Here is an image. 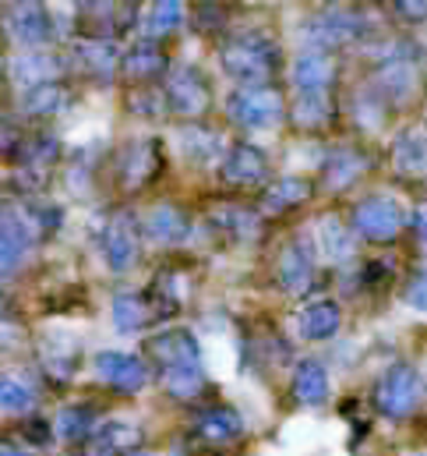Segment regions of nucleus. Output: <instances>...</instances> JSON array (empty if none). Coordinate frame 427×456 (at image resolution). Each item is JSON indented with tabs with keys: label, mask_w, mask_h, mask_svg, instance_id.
<instances>
[{
	"label": "nucleus",
	"mask_w": 427,
	"mask_h": 456,
	"mask_svg": "<svg viewBox=\"0 0 427 456\" xmlns=\"http://www.w3.org/2000/svg\"><path fill=\"white\" fill-rule=\"evenodd\" d=\"M64 224V213L50 202H25L0 209V280H11L32 244L46 240Z\"/></svg>",
	"instance_id": "f257e3e1"
},
{
	"label": "nucleus",
	"mask_w": 427,
	"mask_h": 456,
	"mask_svg": "<svg viewBox=\"0 0 427 456\" xmlns=\"http://www.w3.org/2000/svg\"><path fill=\"white\" fill-rule=\"evenodd\" d=\"M222 71L244 89H262L279 71V50L265 36H233L219 50Z\"/></svg>",
	"instance_id": "f03ea898"
},
{
	"label": "nucleus",
	"mask_w": 427,
	"mask_h": 456,
	"mask_svg": "<svg viewBox=\"0 0 427 456\" xmlns=\"http://www.w3.org/2000/svg\"><path fill=\"white\" fill-rule=\"evenodd\" d=\"M163 100H166V110H173L177 117H202L213 103V89L198 68L177 64L166 71Z\"/></svg>",
	"instance_id": "7ed1b4c3"
},
{
	"label": "nucleus",
	"mask_w": 427,
	"mask_h": 456,
	"mask_svg": "<svg viewBox=\"0 0 427 456\" xmlns=\"http://www.w3.org/2000/svg\"><path fill=\"white\" fill-rule=\"evenodd\" d=\"M226 110H230V117H233L240 127L265 131V127L283 124L286 103H283V96H279L276 89L262 86V89H237V93L226 100Z\"/></svg>",
	"instance_id": "20e7f679"
},
{
	"label": "nucleus",
	"mask_w": 427,
	"mask_h": 456,
	"mask_svg": "<svg viewBox=\"0 0 427 456\" xmlns=\"http://www.w3.org/2000/svg\"><path fill=\"white\" fill-rule=\"evenodd\" d=\"M14 163H18V184L25 191H36L50 181L53 167L60 163V142L53 134H32L21 142Z\"/></svg>",
	"instance_id": "39448f33"
},
{
	"label": "nucleus",
	"mask_w": 427,
	"mask_h": 456,
	"mask_svg": "<svg viewBox=\"0 0 427 456\" xmlns=\"http://www.w3.org/2000/svg\"><path fill=\"white\" fill-rule=\"evenodd\" d=\"M138 233L141 227L127 209L107 216V224L100 227V248H103V258L113 273H127L138 262Z\"/></svg>",
	"instance_id": "423d86ee"
},
{
	"label": "nucleus",
	"mask_w": 427,
	"mask_h": 456,
	"mask_svg": "<svg viewBox=\"0 0 427 456\" xmlns=\"http://www.w3.org/2000/svg\"><path fill=\"white\" fill-rule=\"evenodd\" d=\"M0 25L25 50H39L53 39V18L43 4H11V7H4Z\"/></svg>",
	"instance_id": "0eeeda50"
},
{
	"label": "nucleus",
	"mask_w": 427,
	"mask_h": 456,
	"mask_svg": "<svg viewBox=\"0 0 427 456\" xmlns=\"http://www.w3.org/2000/svg\"><path fill=\"white\" fill-rule=\"evenodd\" d=\"M417 400H421V379H417V371L410 364H396V368H389L382 375L378 393H375V403H378L382 414L403 418V414H410L417 407Z\"/></svg>",
	"instance_id": "6e6552de"
},
{
	"label": "nucleus",
	"mask_w": 427,
	"mask_h": 456,
	"mask_svg": "<svg viewBox=\"0 0 427 456\" xmlns=\"http://www.w3.org/2000/svg\"><path fill=\"white\" fill-rule=\"evenodd\" d=\"M222 181L233 188H258L269 181V156L251 142H237L222 156Z\"/></svg>",
	"instance_id": "1a4fd4ad"
},
{
	"label": "nucleus",
	"mask_w": 427,
	"mask_h": 456,
	"mask_svg": "<svg viewBox=\"0 0 427 456\" xmlns=\"http://www.w3.org/2000/svg\"><path fill=\"white\" fill-rule=\"evenodd\" d=\"M353 224L367 240H392L407 224V213H403V206L396 199L378 195V199H367V202L357 206Z\"/></svg>",
	"instance_id": "9d476101"
},
{
	"label": "nucleus",
	"mask_w": 427,
	"mask_h": 456,
	"mask_svg": "<svg viewBox=\"0 0 427 456\" xmlns=\"http://www.w3.org/2000/svg\"><path fill=\"white\" fill-rule=\"evenodd\" d=\"M96 375L117 393H138L145 389V382L152 379L149 364L134 354H120V350H103L96 354Z\"/></svg>",
	"instance_id": "9b49d317"
},
{
	"label": "nucleus",
	"mask_w": 427,
	"mask_h": 456,
	"mask_svg": "<svg viewBox=\"0 0 427 456\" xmlns=\"http://www.w3.org/2000/svg\"><path fill=\"white\" fill-rule=\"evenodd\" d=\"M138 18V7L131 4H82L78 21H82V39H113L120 36L131 21Z\"/></svg>",
	"instance_id": "f8f14e48"
},
{
	"label": "nucleus",
	"mask_w": 427,
	"mask_h": 456,
	"mask_svg": "<svg viewBox=\"0 0 427 456\" xmlns=\"http://www.w3.org/2000/svg\"><path fill=\"white\" fill-rule=\"evenodd\" d=\"M117 170H120V181H124V188H145V184H152L156 181V174L163 170V152H159V142H145V138H138V142H131L124 152H120V163H117Z\"/></svg>",
	"instance_id": "ddd939ff"
},
{
	"label": "nucleus",
	"mask_w": 427,
	"mask_h": 456,
	"mask_svg": "<svg viewBox=\"0 0 427 456\" xmlns=\"http://www.w3.org/2000/svg\"><path fill=\"white\" fill-rule=\"evenodd\" d=\"M276 273H279V287H283L286 294L301 297V294H308L311 283H315V255L308 251L304 240H294V244L283 248Z\"/></svg>",
	"instance_id": "4468645a"
},
{
	"label": "nucleus",
	"mask_w": 427,
	"mask_h": 456,
	"mask_svg": "<svg viewBox=\"0 0 427 456\" xmlns=\"http://www.w3.org/2000/svg\"><path fill=\"white\" fill-rule=\"evenodd\" d=\"M145 350L166 368H184V364H198L202 361V346L198 340L188 333V330H166V333H156L152 340L145 343Z\"/></svg>",
	"instance_id": "2eb2a0df"
},
{
	"label": "nucleus",
	"mask_w": 427,
	"mask_h": 456,
	"mask_svg": "<svg viewBox=\"0 0 427 456\" xmlns=\"http://www.w3.org/2000/svg\"><path fill=\"white\" fill-rule=\"evenodd\" d=\"M71 61L89 78H96V82H109L117 75V68H120V53H117V46L107 43V39H82L78 36V43L71 50Z\"/></svg>",
	"instance_id": "dca6fc26"
},
{
	"label": "nucleus",
	"mask_w": 427,
	"mask_h": 456,
	"mask_svg": "<svg viewBox=\"0 0 427 456\" xmlns=\"http://www.w3.org/2000/svg\"><path fill=\"white\" fill-rule=\"evenodd\" d=\"M195 436L202 443H215V446H226V443H237L244 436V418L233 411V407H209V411H198L195 414Z\"/></svg>",
	"instance_id": "f3484780"
},
{
	"label": "nucleus",
	"mask_w": 427,
	"mask_h": 456,
	"mask_svg": "<svg viewBox=\"0 0 427 456\" xmlns=\"http://www.w3.org/2000/svg\"><path fill=\"white\" fill-rule=\"evenodd\" d=\"M364 32V21H360V14H353V11H325L318 14L315 21H311V43H315V50L318 46H339V43H353L357 36Z\"/></svg>",
	"instance_id": "a211bd4d"
},
{
	"label": "nucleus",
	"mask_w": 427,
	"mask_h": 456,
	"mask_svg": "<svg viewBox=\"0 0 427 456\" xmlns=\"http://www.w3.org/2000/svg\"><path fill=\"white\" fill-rule=\"evenodd\" d=\"M141 443V432L134 425H124V421H109L103 428L93 432V439L85 443V456H134Z\"/></svg>",
	"instance_id": "6ab92c4d"
},
{
	"label": "nucleus",
	"mask_w": 427,
	"mask_h": 456,
	"mask_svg": "<svg viewBox=\"0 0 427 456\" xmlns=\"http://www.w3.org/2000/svg\"><path fill=\"white\" fill-rule=\"evenodd\" d=\"M166 68H170V61H166V53H163V46L152 43V39H138V43L120 57V71H124L127 78H134V82L159 78Z\"/></svg>",
	"instance_id": "aec40b11"
},
{
	"label": "nucleus",
	"mask_w": 427,
	"mask_h": 456,
	"mask_svg": "<svg viewBox=\"0 0 427 456\" xmlns=\"http://www.w3.org/2000/svg\"><path fill=\"white\" fill-rule=\"evenodd\" d=\"M57 71H60V61L43 50H21L18 57H11V78L18 86H25V93L36 86H50L57 78Z\"/></svg>",
	"instance_id": "412c9836"
},
{
	"label": "nucleus",
	"mask_w": 427,
	"mask_h": 456,
	"mask_svg": "<svg viewBox=\"0 0 427 456\" xmlns=\"http://www.w3.org/2000/svg\"><path fill=\"white\" fill-rule=\"evenodd\" d=\"M141 230H145L152 240H159V244H181V240H188V233H191V216H188L181 206H156V209L141 220Z\"/></svg>",
	"instance_id": "4be33fe9"
},
{
	"label": "nucleus",
	"mask_w": 427,
	"mask_h": 456,
	"mask_svg": "<svg viewBox=\"0 0 427 456\" xmlns=\"http://www.w3.org/2000/svg\"><path fill=\"white\" fill-rule=\"evenodd\" d=\"M152 319H156V312H152V305H149V294L141 297V294H134V290H124V294L113 297V330H117V333L131 337V333L145 330Z\"/></svg>",
	"instance_id": "5701e85b"
},
{
	"label": "nucleus",
	"mask_w": 427,
	"mask_h": 456,
	"mask_svg": "<svg viewBox=\"0 0 427 456\" xmlns=\"http://www.w3.org/2000/svg\"><path fill=\"white\" fill-rule=\"evenodd\" d=\"M332 61L321 53V50H304L297 61H294V86L301 93H325L328 82H332Z\"/></svg>",
	"instance_id": "b1692460"
},
{
	"label": "nucleus",
	"mask_w": 427,
	"mask_h": 456,
	"mask_svg": "<svg viewBox=\"0 0 427 456\" xmlns=\"http://www.w3.org/2000/svg\"><path fill=\"white\" fill-rule=\"evenodd\" d=\"M100 425V411L93 403H71L57 414V436L64 443H89Z\"/></svg>",
	"instance_id": "393cba45"
},
{
	"label": "nucleus",
	"mask_w": 427,
	"mask_h": 456,
	"mask_svg": "<svg viewBox=\"0 0 427 456\" xmlns=\"http://www.w3.org/2000/svg\"><path fill=\"white\" fill-rule=\"evenodd\" d=\"M39 357H43V368H46V371H50L57 382L71 379V375H75V368H78V361H82L78 343L64 340V337H50V340H43Z\"/></svg>",
	"instance_id": "a878e982"
},
{
	"label": "nucleus",
	"mask_w": 427,
	"mask_h": 456,
	"mask_svg": "<svg viewBox=\"0 0 427 456\" xmlns=\"http://www.w3.org/2000/svg\"><path fill=\"white\" fill-rule=\"evenodd\" d=\"M294 396L304 403V407H318L328 396V375L318 361H301L297 371H294Z\"/></svg>",
	"instance_id": "bb28decb"
},
{
	"label": "nucleus",
	"mask_w": 427,
	"mask_h": 456,
	"mask_svg": "<svg viewBox=\"0 0 427 456\" xmlns=\"http://www.w3.org/2000/svg\"><path fill=\"white\" fill-rule=\"evenodd\" d=\"M308 199H311V184H308V181H301V177H283V181H272V184L265 188L262 206H265V213H286V209H294V206H301V202H308Z\"/></svg>",
	"instance_id": "cd10ccee"
},
{
	"label": "nucleus",
	"mask_w": 427,
	"mask_h": 456,
	"mask_svg": "<svg viewBox=\"0 0 427 456\" xmlns=\"http://www.w3.org/2000/svg\"><path fill=\"white\" fill-rule=\"evenodd\" d=\"M181 152L191 159V163H209L222 152V134L205 127V124H188L181 131Z\"/></svg>",
	"instance_id": "c85d7f7f"
},
{
	"label": "nucleus",
	"mask_w": 427,
	"mask_h": 456,
	"mask_svg": "<svg viewBox=\"0 0 427 456\" xmlns=\"http://www.w3.org/2000/svg\"><path fill=\"white\" fill-rule=\"evenodd\" d=\"M396 167L403 174H427V131L410 127L396 138Z\"/></svg>",
	"instance_id": "c756f323"
},
{
	"label": "nucleus",
	"mask_w": 427,
	"mask_h": 456,
	"mask_svg": "<svg viewBox=\"0 0 427 456\" xmlns=\"http://www.w3.org/2000/svg\"><path fill=\"white\" fill-rule=\"evenodd\" d=\"M68 103H71L68 89H64V86H57V82H50V86H36V89H28V93L21 96V114L53 117V114H60Z\"/></svg>",
	"instance_id": "7c9ffc66"
},
{
	"label": "nucleus",
	"mask_w": 427,
	"mask_h": 456,
	"mask_svg": "<svg viewBox=\"0 0 427 456\" xmlns=\"http://www.w3.org/2000/svg\"><path fill=\"white\" fill-rule=\"evenodd\" d=\"M339 330V308L332 301H315L301 312V333L308 340H328Z\"/></svg>",
	"instance_id": "2f4dec72"
},
{
	"label": "nucleus",
	"mask_w": 427,
	"mask_h": 456,
	"mask_svg": "<svg viewBox=\"0 0 427 456\" xmlns=\"http://www.w3.org/2000/svg\"><path fill=\"white\" fill-rule=\"evenodd\" d=\"M163 386L170 396L177 400H195L205 389V368L202 364H184V368H166L163 371Z\"/></svg>",
	"instance_id": "473e14b6"
},
{
	"label": "nucleus",
	"mask_w": 427,
	"mask_h": 456,
	"mask_svg": "<svg viewBox=\"0 0 427 456\" xmlns=\"http://www.w3.org/2000/svg\"><path fill=\"white\" fill-rule=\"evenodd\" d=\"M181 21H184V4H177V0H159V4H152L149 14H145V36L156 43L159 36H170Z\"/></svg>",
	"instance_id": "72a5a7b5"
},
{
	"label": "nucleus",
	"mask_w": 427,
	"mask_h": 456,
	"mask_svg": "<svg viewBox=\"0 0 427 456\" xmlns=\"http://www.w3.org/2000/svg\"><path fill=\"white\" fill-rule=\"evenodd\" d=\"M367 159L360 152H332V159L325 163V181L328 188H350L360 174H364Z\"/></svg>",
	"instance_id": "f704fd0d"
},
{
	"label": "nucleus",
	"mask_w": 427,
	"mask_h": 456,
	"mask_svg": "<svg viewBox=\"0 0 427 456\" xmlns=\"http://www.w3.org/2000/svg\"><path fill=\"white\" fill-rule=\"evenodd\" d=\"M328 114H332V107H328V96H325V93H301L297 103H294V120H297L301 127L325 124Z\"/></svg>",
	"instance_id": "c9c22d12"
},
{
	"label": "nucleus",
	"mask_w": 427,
	"mask_h": 456,
	"mask_svg": "<svg viewBox=\"0 0 427 456\" xmlns=\"http://www.w3.org/2000/svg\"><path fill=\"white\" fill-rule=\"evenodd\" d=\"M0 407L7 414H25L36 407V393L21 379H0Z\"/></svg>",
	"instance_id": "e433bc0d"
},
{
	"label": "nucleus",
	"mask_w": 427,
	"mask_h": 456,
	"mask_svg": "<svg viewBox=\"0 0 427 456\" xmlns=\"http://www.w3.org/2000/svg\"><path fill=\"white\" fill-rule=\"evenodd\" d=\"M321 248L332 255V258H346L350 251H353V240H350V233L346 227L339 224V220H321Z\"/></svg>",
	"instance_id": "4c0bfd02"
},
{
	"label": "nucleus",
	"mask_w": 427,
	"mask_h": 456,
	"mask_svg": "<svg viewBox=\"0 0 427 456\" xmlns=\"http://www.w3.org/2000/svg\"><path fill=\"white\" fill-rule=\"evenodd\" d=\"M407 301H410L414 308L427 312V273H421V276L410 283V290H407Z\"/></svg>",
	"instance_id": "58836bf2"
},
{
	"label": "nucleus",
	"mask_w": 427,
	"mask_h": 456,
	"mask_svg": "<svg viewBox=\"0 0 427 456\" xmlns=\"http://www.w3.org/2000/svg\"><path fill=\"white\" fill-rule=\"evenodd\" d=\"M25 439L36 443V446H50V436H46V425L36 421V425H25Z\"/></svg>",
	"instance_id": "ea45409f"
},
{
	"label": "nucleus",
	"mask_w": 427,
	"mask_h": 456,
	"mask_svg": "<svg viewBox=\"0 0 427 456\" xmlns=\"http://www.w3.org/2000/svg\"><path fill=\"white\" fill-rule=\"evenodd\" d=\"M417 230H421V237H424V244H427V209L417 213Z\"/></svg>",
	"instance_id": "a19ab883"
},
{
	"label": "nucleus",
	"mask_w": 427,
	"mask_h": 456,
	"mask_svg": "<svg viewBox=\"0 0 427 456\" xmlns=\"http://www.w3.org/2000/svg\"><path fill=\"white\" fill-rule=\"evenodd\" d=\"M0 456H28V453H21L18 446H0Z\"/></svg>",
	"instance_id": "79ce46f5"
},
{
	"label": "nucleus",
	"mask_w": 427,
	"mask_h": 456,
	"mask_svg": "<svg viewBox=\"0 0 427 456\" xmlns=\"http://www.w3.org/2000/svg\"><path fill=\"white\" fill-rule=\"evenodd\" d=\"M0 75H4V53H0Z\"/></svg>",
	"instance_id": "37998d69"
},
{
	"label": "nucleus",
	"mask_w": 427,
	"mask_h": 456,
	"mask_svg": "<svg viewBox=\"0 0 427 456\" xmlns=\"http://www.w3.org/2000/svg\"><path fill=\"white\" fill-rule=\"evenodd\" d=\"M134 456H152V453H134Z\"/></svg>",
	"instance_id": "c03bdc74"
}]
</instances>
